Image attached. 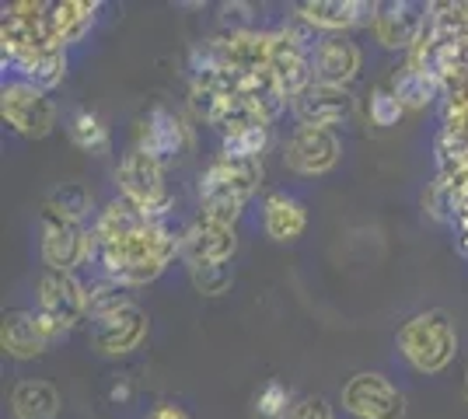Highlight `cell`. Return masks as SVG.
<instances>
[{"label":"cell","instance_id":"83f0119b","mask_svg":"<svg viewBox=\"0 0 468 419\" xmlns=\"http://www.w3.org/2000/svg\"><path fill=\"white\" fill-rule=\"evenodd\" d=\"M293 413L291 392L283 381H266L255 395V416L259 419H287Z\"/></svg>","mask_w":468,"mask_h":419},{"label":"cell","instance_id":"7a4b0ae2","mask_svg":"<svg viewBox=\"0 0 468 419\" xmlns=\"http://www.w3.org/2000/svg\"><path fill=\"white\" fill-rule=\"evenodd\" d=\"M262 182V161L217 158L199 175V217L234 224Z\"/></svg>","mask_w":468,"mask_h":419},{"label":"cell","instance_id":"7c38bea8","mask_svg":"<svg viewBox=\"0 0 468 419\" xmlns=\"http://www.w3.org/2000/svg\"><path fill=\"white\" fill-rule=\"evenodd\" d=\"M147 311L137 308V304H130V308H122V311H112V315H105V319L95 321V329H91V342H95L98 353H105V357H126V353H133L140 342L147 340Z\"/></svg>","mask_w":468,"mask_h":419},{"label":"cell","instance_id":"ffe728a7","mask_svg":"<svg viewBox=\"0 0 468 419\" xmlns=\"http://www.w3.org/2000/svg\"><path fill=\"white\" fill-rule=\"evenodd\" d=\"M262 227L273 241H297L308 227V210L304 203L287 196V193H273L266 206H262Z\"/></svg>","mask_w":468,"mask_h":419},{"label":"cell","instance_id":"7402d4cb","mask_svg":"<svg viewBox=\"0 0 468 419\" xmlns=\"http://www.w3.org/2000/svg\"><path fill=\"white\" fill-rule=\"evenodd\" d=\"M11 409L18 419H57L59 392L49 381H18L11 392Z\"/></svg>","mask_w":468,"mask_h":419},{"label":"cell","instance_id":"ac0fdd59","mask_svg":"<svg viewBox=\"0 0 468 419\" xmlns=\"http://www.w3.org/2000/svg\"><path fill=\"white\" fill-rule=\"evenodd\" d=\"M0 346L4 353L15 360H36L49 346V336L42 329V321L36 311H7L4 315V325H0Z\"/></svg>","mask_w":468,"mask_h":419},{"label":"cell","instance_id":"8fae6325","mask_svg":"<svg viewBox=\"0 0 468 419\" xmlns=\"http://www.w3.org/2000/svg\"><path fill=\"white\" fill-rule=\"evenodd\" d=\"M238 252L234 224H220L210 217H196L182 235V259L193 266H228Z\"/></svg>","mask_w":468,"mask_h":419},{"label":"cell","instance_id":"1f68e13d","mask_svg":"<svg viewBox=\"0 0 468 419\" xmlns=\"http://www.w3.org/2000/svg\"><path fill=\"white\" fill-rule=\"evenodd\" d=\"M147 419H193L182 405H172V402H161V405H154L151 413H147Z\"/></svg>","mask_w":468,"mask_h":419},{"label":"cell","instance_id":"52a82bcc","mask_svg":"<svg viewBox=\"0 0 468 419\" xmlns=\"http://www.w3.org/2000/svg\"><path fill=\"white\" fill-rule=\"evenodd\" d=\"M314 46L304 32H293V28H280L270 39V74L280 84V91L287 99H297L308 84L314 80Z\"/></svg>","mask_w":468,"mask_h":419},{"label":"cell","instance_id":"2e32d148","mask_svg":"<svg viewBox=\"0 0 468 419\" xmlns=\"http://www.w3.org/2000/svg\"><path fill=\"white\" fill-rule=\"evenodd\" d=\"M186 143H189V137H186V126H182V120H178L176 112H168L161 105L147 112V120L140 126V143H137L147 158H154L165 168V164H172L186 151Z\"/></svg>","mask_w":468,"mask_h":419},{"label":"cell","instance_id":"484cf974","mask_svg":"<svg viewBox=\"0 0 468 419\" xmlns=\"http://www.w3.org/2000/svg\"><path fill=\"white\" fill-rule=\"evenodd\" d=\"M130 287H122L116 279H101L98 287L88 290V315L91 319H105V315H112V311H122V308H130L133 298L126 294Z\"/></svg>","mask_w":468,"mask_h":419},{"label":"cell","instance_id":"d6a6232c","mask_svg":"<svg viewBox=\"0 0 468 419\" xmlns=\"http://www.w3.org/2000/svg\"><path fill=\"white\" fill-rule=\"evenodd\" d=\"M458 248H462V256H468V224L465 231H462V238H458Z\"/></svg>","mask_w":468,"mask_h":419},{"label":"cell","instance_id":"9c48e42d","mask_svg":"<svg viewBox=\"0 0 468 419\" xmlns=\"http://www.w3.org/2000/svg\"><path fill=\"white\" fill-rule=\"evenodd\" d=\"M343 405L356 419H406L402 392L374 371H360L343 384Z\"/></svg>","mask_w":468,"mask_h":419},{"label":"cell","instance_id":"4dcf8cb0","mask_svg":"<svg viewBox=\"0 0 468 419\" xmlns=\"http://www.w3.org/2000/svg\"><path fill=\"white\" fill-rule=\"evenodd\" d=\"M291 419H335V416H332L329 399H322V395H308V399H301L297 405H293Z\"/></svg>","mask_w":468,"mask_h":419},{"label":"cell","instance_id":"5bb4252c","mask_svg":"<svg viewBox=\"0 0 468 419\" xmlns=\"http://www.w3.org/2000/svg\"><path fill=\"white\" fill-rule=\"evenodd\" d=\"M293 11H297V18L304 21V25L325 28L332 36H343L346 28L374 21L378 4H367V0H304Z\"/></svg>","mask_w":468,"mask_h":419},{"label":"cell","instance_id":"ba28073f","mask_svg":"<svg viewBox=\"0 0 468 419\" xmlns=\"http://www.w3.org/2000/svg\"><path fill=\"white\" fill-rule=\"evenodd\" d=\"M39 248L46 269L74 273L80 262L91 259V231H84V224L59 217L46 206L39 217Z\"/></svg>","mask_w":468,"mask_h":419},{"label":"cell","instance_id":"4fadbf2b","mask_svg":"<svg viewBox=\"0 0 468 419\" xmlns=\"http://www.w3.org/2000/svg\"><path fill=\"white\" fill-rule=\"evenodd\" d=\"M291 109L301 126H318V130H332L350 116L353 99L346 88H332L322 80H312L297 99H291Z\"/></svg>","mask_w":468,"mask_h":419},{"label":"cell","instance_id":"6da1fadb","mask_svg":"<svg viewBox=\"0 0 468 419\" xmlns=\"http://www.w3.org/2000/svg\"><path fill=\"white\" fill-rule=\"evenodd\" d=\"M91 256L105 279H116L122 287H144L161 277L176 256H182V238L165 227V220L140 214L130 200H112L95 220Z\"/></svg>","mask_w":468,"mask_h":419},{"label":"cell","instance_id":"3957f363","mask_svg":"<svg viewBox=\"0 0 468 419\" xmlns=\"http://www.w3.org/2000/svg\"><path fill=\"white\" fill-rule=\"evenodd\" d=\"M395 346L416 371L441 374L458 353V329L448 311L430 308V311H420L410 321H402V329L395 332Z\"/></svg>","mask_w":468,"mask_h":419},{"label":"cell","instance_id":"603a6c76","mask_svg":"<svg viewBox=\"0 0 468 419\" xmlns=\"http://www.w3.org/2000/svg\"><path fill=\"white\" fill-rule=\"evenodd\" d=\"M46 206H49L53 214H59V217L74 220V224H84V220L91 217V210H95L88 185H80V182H63V185H57V189L49 193Z\"/></svg>","mask_w":468,"mask_h":419},{"label":"cell","instance_id":"4316f807","mask_svg":"<svg viewBox=\"0 0 468 419\" xmlns=\"http://www.w3.org/2000/svg\"><path fill=\"white\" fill-rule=\"evenodd\" d=\"M70 140L88 154H105L109 151V130L101 126L95 112H74L70 116Z\"/></svg>","mask_w":468,"mask_h":419},{"label":"cell","instance_id":"44dd1931","mask_svg":"<svg viewBox=\"0 0 468 419\" xmlns=\"http://www.w3.org/2000/svg\"><path fill=\"white\" fill-rule=\"evenodd\" d=\"M98 4H84V0H63V4H49V28H53V39L59 46H70L80 42L91 25H95Z\"/></svg>","mask_w":468,"mask_h":419},{"label":"cell","instance_id":"e0dca14e","mask_svg":"<svg viewBox=\"0 0 468 419\" xmlns=\"http://www.w3.org/2000/svg\"><path fill=\"white\" fill-rule=\"evenodd\" d=\"M423 7L420 4H410V0H391V4H378V15H374L371 28L378 42L385 46V49H406L412 42L420 39V32H423Z\"/></svg>","mask_w":468,"mask_h":419},{"label":"cell","instance_id":"9a60e30c","mask_svg":"<svg viewBox=\"0 0 468 419\" xmlns=\"http://www.w3.org/2000/svg\"><path fill=\"white\" fill-rule=\"evenodd\" d=\"M312 67H314V80L332 84V88H346L360 74L364 53L346 36H329V39H318V46H314Z\"/></svg>","mask_w":468,"mask_h":419},{"label":"cell","instance_id":"d4e9b609","mask_svg":"<svg viewBox=\"0 0 468 419\" xmlns=\"http://www.w3.org/2000/svg\"><path fill=\"white\" fill-rule=\"evenodd\" d=\"M270 143V126H255V130H241L231 137L220 140V158L231 161H259Z\"/></svg>","mask_w":468,"mask_h":419},{"label":"cell","instance_id":"5b68a950","mask_svg":"<svg viewBox=\"0 0 468 419\" xmlns=\"http://www.w3.org/2000/svg\"><path fill=\"white\" fill-rule=\"evenodd\" d=\"M116 182L122 189V200H130L140 214L161 220L172 210V189L165 182V168L154 158H147L140 147H133L126 158L119 161Z\"/></svg>","mask_w":468,"mask_h":419},{"label":"cell","instance_id":"f546056e","mask_svg":"<svg viewBox=\"0 0 468 419\" xmlns=\"http://www.w3.org/2000/svg\"><path fill=\"white\" fill-rule=\"evenodd\" d=\"M371 120L378 122V126H395L399 122V116H402V101H399V95H395V88H378L371 95Z\"/></svg>","mask_w":468,"mask_h":419},{"label":"cell","instance_id":"8992f818","mask_svg":"<svg viewBox=\"0 0 468 419\" xmlns=\"http://www.w3.org/2000/svg\"><path fill=\"white\" fill-rule=\"evenodd\" d=\"M0 116L21 137L42 140L57 126V105L46 99V91L28 80H7L0 91Z\"/></svg>","mask_w":468,"mask_h":419},{"label":"cell","instance_id":"cb8c5ba5","mask_svg":"<svg viewBox=\"0 0 468 419\" xmlns=\"http://www.w3.org/2000/svg\"><path fill=\"white\" fill-rule=\"evenodd\" d=\"M395 95L402 101V109H423L437 99V78L433 70H416L410 67L402 78L395 80Z\"/></svg>","mask_w":468,"mask_h":419},{"label":"cell","instance_id":"30bf717a","mask_svg":"<svg viewBox=\"0 0 468 419\" xmlns=\"http://www.w3.org/2000/svg\"><path fill=\"white\" fill-rule=\"evenodd\" d=\"M339 154H343L339 137L318 126H297L283 143V164L293 175H325L339 164Z\"/></svg>","mask_w":468,"mask_h":419},{"label":"cell","instance_id":"d6986e66","mask_svg":"<svg viewBox=\"0 0 468 419\" xmlns=\"http://www.w3.org/2000/svg\"><path fill=\"white\" fill-rule=\"evenodd\" d=\"M11 67L21 74V80L49 91V88H57L59 80L67 78V53H63V46L49 42V46H36V49L21 53L18 60H11Z\"/></svg>","mask_w":468,"mask_h":419},{"label":"cell","instance_id":"277c9868","mask_svg":"<svg viewBox=\"0 0 468 419\" xmlns=\"http://www.w3.org/2000/svg\"><path fill=\"white\" fill-rule=\"evenodd\" d=\"M36 315L49 342L67 336L70 329H78L88 315V290L80 287L74 273L63 269H42L39 277V298H36Z\"/></svg>","mask_w":468,"mask_h":419},{"label":"cell","instance_id":"f1b7e54d","mask_svg":"<svg viewBox=\"0 0 468 419\" xmlns=\"http://www.w3.org/2000/svg\"><path fill=\"white\" fill-rule=\"evenodd\" d=\"M189 277H193L199 294H207V298H220V294H228V290H231L234 269H231V262H228V266H193V269H189Z\"/></svg>","mask_w":468,"mask_h":419}]
</instances>
